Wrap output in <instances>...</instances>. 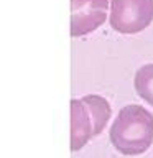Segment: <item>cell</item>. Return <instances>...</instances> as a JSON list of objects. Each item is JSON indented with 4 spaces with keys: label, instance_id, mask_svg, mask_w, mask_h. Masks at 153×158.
Instances as JSON below:
<instances>
[{
    "label": "cell",
    "instance_id": "cell-2",
    "mask_svg": "<svg viewBox=\"0 0 153 158\" xmlns=\"http://www.w3.org/2000/svg\"><path fill=\"white\" fill-rule=\"evenodd\" d=\"M153 22V0H110L109 23L120 35H137Z\"/></svg>",
    "mask_w": 153,
    "mask_h": 158
},
{
    "label": "cell",
    "instance_id": "cell-4",
    "mask_svg": "<svg viewBox=\"0 0 153 158\" xmlns=\"http://www.w3.org/2000/svg\"><path fill=\"white\" fill-rule=\"evenodd\" d=\"M94 138V125L82 99H71V150L79 152Z\"/></svg>",
    "mask_w": 153,
    "mask_h": 158
},
{
    "label": "cell",
    "instance_id": "cell-3",
    "mask_svg": "<svg viewBox=\"0 0 153 158\" xmlns=\"http://www.w3.org/2000/svg\"><path fill=\"white\" fill-rule=\"evenodd\" d=\"M110 0H71V36L94 33L109 20Z\"/></svg>",
    "mask_w": 153,
    "mask_h": 158
},
{
    "label": "cell",
    "instance_id": "cell-5",
    "mask_svg": "<svg viewBox=\"0 0 153 158\" xmlns=\"http://www.w3.org/2000/svg\"><path fill=\"white\" fill-rule=\"evenodd\" d=\"M81 99L89 109V114H91V118H92V125H94V138H96L105 130L107 123L112 117L110 102L105 97L99 96V94H86Z\"/></svg>",
    "mask_w": 153,
    "mask_h": 158
},
{
    "label": "cell",
    "instance_id": "cell-1",
    "mask_svg": "<svg viewBox=\"0 0 153 158\" xmlns=\"http://www.w3.org/2000/svg\"><path fill=\"white\" fill-rule=\"evenodd\" d=\"M109 138L112 147L125 156L145 153L153 143V114L137 104L122 107L110 125Z\"/></svg>",
    "mask_w": 153,
    "mask_h": 158
},
{
    "label": "cell",
    "instance_id": "cell-6",
    "mask_svg": "<svg viewBox=\"0 0 153 158\" xmlns=\"http://www.w3.org/2000/svg\"><path fill=\"white\" fill-rule=\"evenodd\" d=\"M133 89L142 101L153 107V63H147L137 69L133 76Z\"/></svg>",
    "mask_w": 153,
    "mask_h": 158
}]
</instances>
